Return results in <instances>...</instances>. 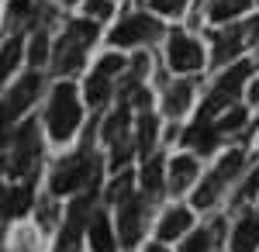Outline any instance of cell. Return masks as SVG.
Instances as JSON below:
<instances>
[{
	"mask_svg": "<svg viewBox=\"0 0 259 252\" xmlns=\"http://www.w3.org/2000/svg\"><path fill=\"white\" fill-rule=\"evenodd\" d=\"M21 62V38H11L4 49H0V87L7 83V76H11V69Z\"/></svg>",
	"mask_w": 259,
	"mask_h": 252,
	"instance_id": "cell-18",
	"label": "cell"
},
{
	"mask_svg": "<svg viewBox=\"0 0 259 252\" xmlns=\"http://www.w3.org/2000/svg\"><path fill=\"white\" fill-rule=\"evenodd\" d=\"M149 35H152V21L135 14V18L121 21L118 28L111 31V41H114V45H139V41L149 38Z\"/></svg>",
	"mask_w": 259,
	"mask_h": 252,
	"instance_id": "cell-11",
	"label": "cell"
},
{
	"mask_svg": "<svg viewBox=\"0 0 259 252\" xmlns=\"http://www.w3.org/2000/svg\"><path fill=\"white\" fill-rule=\"evenodd\" d=\"M249 97H252V100H259V79L252 83V90H249Z\"/></svg>",
	"mask_w": 259,
	"mask_h": 252,
	"instance_id": "cell-36",
	"label": "cell"
},
{
	"mask_svg": "<svg viewBox=\"0 0 259 252\" xmlns=\"http://www.w3.org/2000/svg\"><path fill=\"white\" fill-rule=\"evenodd\" d=\"M87 232H90V245H94V252H114V232H111L107 214H94L90 225H87Z\"/></svg>",
	"mask_w": 259,
	"mask_h": 252,
	"instance_id": "cell-13",
	"label": "cell"
},
{
	"mask_svg": "<svg viewBox=\"0 0 259 252\" xmlns=\"http://www.w3.org/2000/svg\"><path fill=\"white\" fill-rule=\"evenodd\" d=\"M87 11H90V18H111V0H90Z\"/></svg>",
	"mask_w": 259,
	"mask_h": 252,
	"instance_id": "cell-31",
	"label": "cell"
},
{
	"mask_svg": "<svg viewBox=\"0 0 259 252\" xmlns=\"http://www.w3.org/2000/svg\"><path fill=\"white\" fill-rule=\"evenodd\" d=\"M197 176V162L190 159V155H180V159H173V166H169V187L173 190H187L190 187V180Z\"/></svg>",
	"mask_w": 259,
	"mask_h": 252,
	"instance_id": "cell-15",
	"label": "cell"
},
{
	"mask_svg": "<svg viewBox=\"0 0 259 252\" xmlns=\"http://www.w3.org/2000/svg\"><path fill=\"white\" fill-rule=\"evenodd\" d=\"M121 66H124V62H121V56H104V59H100V66H97V73L111 76V73H118Z\"/></svg>",
	"mask_w": 259,
	"mask_h": 252,
	"instance_id": "cell-30",
	"label": "cell"
},
{
	"mask_svg": "<svg viewBox=\"0 0 259 252\" xmlns=\"http://www.w3.org/2000/svg\"><path fill=\"white\" fill-rule=\"evenodd\" d=\"M31 207V187L24 183V187H14L11 194L4 197V211L11 214V218H21V214Z\"/></svg>",
	"mask_w": 259,
	"mask_h": 252,
	"instance_id": "cell-17",
	"label": "cell"
},
{
	"mask_svg": "<svg viewBox=\"0 0 259 252\" xmlns=\"http://www.w3.org/2000/svg\"><path fill=\"white\" fill-rule=\"evenodd\" d=\"M249 35H252V41H259V18L249 21Z\"/></svg>",
	"mask_w": 259,
	"mask_h": 252,
	"instance_id": "cell-35",
	"label": "cell"
},
{
	"mask_svg": "<svg viewBox=\"0 0 259 252\" xmlns=\"http://www.w3.org/2000/svg\"><path fill=\"white\" fill-rule=\"evenodd\" d=\"M207 242H211L207 232H197L190 242H183V252H207Z\"/></svg>",
	"mask_w": 259,
	"mask_h": 252,
	"instance_id": "cell-29",
	"label": "cell"
},
{
	"mask_svg": "<svg viewBox=\"0 0 259 252\" xmlns=\"http://www.w3.org/2000/svg\"><path fill=\"white\" fill-rule=\"evenodd\" d=\"M4 197H7V194H4V187H0V204H4Z\"/></svg>",
	"mask_w": 259,
	"mask_h": 252,
	"instance_id": "cell-38",
	"label": "cell"
},
{
	"mask_svg": "<svg viewBox=\"0 0 259 252\" xmlns=\"http://www.w3.org/2000/svg\"><path fill=\"white\" fill-rule=\"evenodd\" d=\"M190 104V87L187 83H177L169 94H166V114H183Z\"/></svg>",
	"mask_w": 259,
	"mask_h": 252,
	"instance_id": "cell-22",
	"label": "cell"
},
{
	"mask_svg": "<svg viewBox=\"0 0 259 252\" xmlns=\"http://www.w3.org/2000/svg\"><path fill=\"white\" fill-rule=\"evenodd\" d=\"M38 73H31V76H21L14 87H11V94L0 100V149L7 145V138L14 135L11 128H14V121H18L24 111H28V104L35 100V94H38Z\"/></svg>",
	"mask_w": 259,
	"mask_h": 252,
	"instance_id": "cell-3",
	"label": "cell"
},
{
	"mask_svg": "<svg viewBox=\"0 0 259 252\" xmlns=\"http://www.w3.org/2000/svg\"><path fill=\"white\" fill-rule=\"evenodd\" d=\"M38 159V128L28 121L21 132H14V152H11V170L14 173H31Z\"/></svg>",
	"mask_w": 259,
	"mask_h": 252,
	"instance_id": "cell-7",
	"label": "cell"
},
{
	"mask_svg": "<svg viewBox=\"0 0 259 252\" xmlns=\"http://www.w3.org/2000/svg\"><path fill=\"white\" fill-rule=\"evenodd\" d=\"M90 197H76L73 204H69V214H66V228H62V238H59V252H76L80 249V235L83 228L90 225Z\"/></svg>",
	"mask_w": 259,
	"mask_h": 252,
	"instance_id": "cell-8",
	"label": "cell"
},
{
	"mask_svg": "<svg viewBox=\"0 0 259 252\" xmlns=\"http://www.w3.org/2000/svg\"><path fill=\"white\" fill-rule=\"evenodd\" d=\"M118 228H121V245H135V242H139V232H142V200L128 197V200L121 204Z\"/></svg>",
	"mask_w": 259,
	"mask_h": 252,
	"instance_id": "cell-10",
	"label": "cell"
},
{
	"mask_svg": "<svg viewBox=\"0 0 259 252\" xmlns=\"http://www.w3.org/2000/svg\"><path fill=\"white\" fill-rule=\"evenodd\" d=\"M187 7V0H152V11H159V14H180Z\"/></svg>",
	"mask_w": 259,
	"mask_h": 252,
	"instance_id": "cell-28",
	"label": "cell"
},
{
	"mask_svg": "<svg viewBox=\"0 0 259 252\" xmlns=\"http://www.w3.org/2000/svg\"><path fill=\"white\" fill-rule=\"evenodd\" d=\"M132 183H135V180H132V173H121L118 180L111 183V190H107V197H111L114 204H124V200L132 197Z\"/></svg>",
	"mask_w": 259,
	"mask_h": 252,
	"instance_id": "cell-25",
	"label": "cell"
},
{
	"mask_svg": "<svg viewBox=\"0 0 259 252\" xmlns=\"http://www.w3.org/2000/svg\"><path fill=\"white\" fill-rule=\"evenodd\" d=\"M156 128H159V121H156V117H152L149 111H145V114L139 117V149H142L145 155H149L152 142H156Z\"/></svg>",
	"mask_w": 259,
	"mask_h": 252,
	"instance_id": "cell-23",
	"label": "cell"
},
{
	"mask_svg": "<svg viewBox=\"0 0 259 252\" xmlns=\"http://www.w3.org/2000/svg\"><path fill=\"white\" fill-rule=\"evenodd\" d=\"M111 97V76H104V73H94V76L87 79V100L94 104V107H100L104 100Z\"/></svg>",
	"mask_w": 259,
	"mask_h": 252,
	"instance_id": "cell-19",
	"label": "cell"
},
{
	"mask_svg": "<svg viewBox=\"0 0 259 252\" xmlns=\"http://www.w3.org/2000/svg\"><path fill=\"white\" fill-rule=\"evenodd\" d=\"M242 49V28L235 24V28H225L218 35V41H214V59L218 62H228L232 56H239Z\"/></svg>",
	"mask_w": 259,
	"mask_h": 252,
	"instance_id": "cell-16",
	"label": "cell"
},
{
	"mask_svg": "<svg viewBox=\"0 0 259 252\" xmlns=\"http://www.w3.org/2000/svg\"><path fill=\"white\" fill-rule=\"evenodd\" d=\"M239 166H242V152H228L218 166H214V173L204 180V187L194 194V204H197V207H211V204H214V197L221 194V187L235 176V170H239Z\"/></svg>",
	"mask_w": 259,
	"mask_h": 252,
	"instance_id": "cell-6",
	"label": "cell"
},
{
	"mask_svg": "<svg viewBox=\"0 0 259 252\" xmlns=\"http://www.w3.org/2000/svg\"><path fill=\"white\" fill-rule=\"evenodd\" d=\"M252 0H214L211 4V21H228V18H235L239 11H245Z\"/></svg>",
	"mask_w": 259,
	"mask_h": 252,
	"instance_id": "cell-21",
	"label": "cell"
},
{
	"mask_svg": "<svg viewBox=\"0 0 259 252\" xmlns=\"http://www.w3.org/2000/svg\"><path fill=\"white\" fill-rule=\"evenodd\" d=\"M142 187H145L149 194H159V187H162V162L159 159H149V162H145V170H142Z\"/></svg>",
	"mask_w": 259,
	"mask_h": 252,
	"instance_id": "cell-24",
	"label": "cell"
},
{
	"mask_svg": "<svg viewBox=\"0 0 259 252\" xmlns=\"http://www.w3.org/2000/svg\"><path fill=\"white\" fill-rule=\"evenodd\" d=\"M94 38H97V24L94 21H73L66 28V35L59 38V49H56V73L59 76L76 73L83 56H87V45Z\"/></svg>",
	"mask_w": 259,
	"mask_h": 252,
	"instance_id": "cell-1",
	"label": "cell"
},
{
	"mask_svg": "<svg viewBox=\"0 0 259 252\" xmlns=\"http://www.w3.org/2000/svg\"><path fill=\"white\" fill-rule=\"evenodd\" d=\"M28 11V0H11V14H24Z\"/></svg>",
	"mask_w": 259,
	"mask_h": 252,
	"instance_id": "cell-34",
	"label": "cell"
},
{
	"mask_svg": "<svg viewBox=\"0 0 259 252\" xmlns=\"http://www.w3.org/2000/svg\"><path fill=\"white\" fill-rule=\"evenodd\" d=\"M145 252H166V249H162V245H149Z\"/></svg>",
	"mask_w": 259,
	"mask_h": 252,
	"instance_id": "cell-37",
	"label": "cell"
},
{
	"mask_svg": "<svg viewBox=\"0 0 259 252\" xmlns=\"http://www.w3.org/2000/svg\"><path fill=\"white\" fill-rule=\"evenodd\" d=\"M80 124V100H76V90L73 83H59L56 94H52V104H49V132L52 138H69Z\"/></svg>",
	"mask_w": 259,
	"mask_h": 252,
	"instance_id": "cell-4",
	"label": "cell"
},
{
	"mask_svg": "<svg viewBox=\"0 0 259 252\" xmlns=\"http://www.w3.org/2000/svg\"><path fill=\"white\" fill-rule=\"evenodd\" d=\"M256 190H259V170L249 176V180H245V187H242V197H252Z\"/></svg>",
	"mask_w": 259,
	"mask_h": 252,
	"instance_id": "cell-33",
	"label": "cell"
},
{
	"mask_svg": "<svg viewBox=\"0 0 259 252\" xmlns=\"http://www.w3.org/2000/svg\"><path fill=\"white\" fill-rule=\"evenodd\" d=\"M28 56H31V62H35V66L49 59V38H45L41 31L35 35V38H31V49H28Z\"/></svg>",
	"mask_w": 259,
	"mask_h": 252,
	"instance_id": "cell-27",
	"label": "cell"
},
{
	"mask_svg": "<svg viewBox=\"0 0 259 252\" xmlns=\"http://www.w3.org/2000/svg\"><path fill=\"white\" fill-rule=\"evenodd\" d=\"M97 176H100L97 155L76 152L56 170V176H52V194H73L80 187H97Z\"/></svg>",
	"mask_w": 259,
	"mask_h": 252,
	"instance_id": "cell-2",
	"label": "cell"
},
{
	"mask_svg": "<svg viewBox=\"0 0 259 252\" xmlns=\"http://www.w3.org/2000/svg\"><path fill=\"white\" fill-rule=\"evenodd\" d=\"M200 62H204V52H200V45L194 38H187V35H173L169 38V66L177 73L200 69Z\"/></svg>",
	"mask_w": 259,
	"mask_h": 252,
	"instance_id": "cell-9",
	"label": "cell"
},
{
	"mask_svg": "<svg viewBox=\"0 0 259 252\" xmlns=\"http://www.w3.org/2000/svg\"><path fill=\"white\" fill-rule=\"evenodd\" d=\"M190 211L187 207H173V211L162 218V225H159V238L162 242H173V238H180V235H187V228H190Z\"/></svg>",
	"mask_w": 259,
	"mask_h": 252,
	"instance_id": "cell-14",
	"label": "cell"
},
{
	"mask_svg": "<svg viewBox=\"0 0 259 252\" xmlns=\"http://www.w3.org/2000/svg\"><path fill=\"white\" fill-rule=\"evenodd\" d=\"M256 249H259V214H249L232 232V252H256Z\"/></svg>",
	"mask_w": 259,
	"mask_h": 252,
	"instance_id": "cell-12",
	"label": "cell"
},
{
	"mask_svg": "<svg viewBox=\"0 0 259 252\" xmlns=\"http://www.w3.org/2000/svg\"><path fill=\"white\" fill-rule=\"evenodd\" d=\"M242 121H245V111L235 107V111H228V114L214 124V132H218V135H221V132H235V128H242Z\"/></svg>",
	"mask_w": 259,
	"mask_h": 252,
	"instance_id": "cell-26",
	"label": "cell"
},
{
	"mask_svg": "<svg viewBox=\"0 0 259 252\" xmlns=\"http://www.w3.org/2000/svg\"><path fill=\"white\" fill-rule=\"evenodd\" d=\"M252 73V62H235L225 76L218 79V87H214V94L207 97V104H204V111H200V121H211V114L214 111H221V107H228L232 100L239 97L242 90V79Z\"/></svg>",
	"mask_w": 259,
	"mask_h": 252,
	"instance_id": "cell-5",
	"label": "cell"
},
{
	"mask_svg": "<svg viewBox=\"0 0 259 252\" xmlns=\"http://www.w3.org/2000/svg\"><path fill=\"white\" fill-rule=\"evenodd\" d=\"M124 132H128V104H121V111H114V114L107 117V124H104V138L118 145Z\"/></svg>",
	"mask_w": 259,
	"mask_h": 252,
	"instance_id": "cell-20",
	"label": "cell"
},
{
	"mask_svg": "<svg viewBox=\"0 0 259 252\" xmlns=\"http://www.w3.org/2000/svg\"><path fill=\"white\" fill-rule=\"evenodd\" d=\"M66 4H73V0H66Z\"/></svg>",
	"mask_w": 259,
	"mask_h": 252,
	"instance_id": "cell-39",
	"label": "cell"
},
{
	"mask_svg": "<svg viewBox=\"0 0 259 252\" xmlns=\"http://www.w3.org/2000/svg\"><path fill=\"white\" fill-rule=\"evenodd\" d=\"M128 155H132V145H118V149H114V159H111V166L121 170V166L128 162Z\"/></svg>",
	"mask_w": 259,
	"mask_h": 252,
	"instance_id": "cell-32",
	"label": "cell"
}]
</instances>
